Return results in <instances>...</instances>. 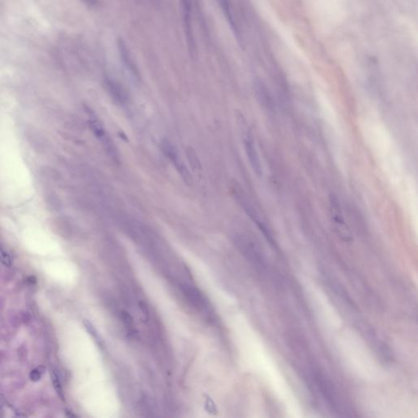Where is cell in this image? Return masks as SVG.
I'll use <instances>...</instances> for the list:
<instances>
[{
	"label": "cell",
	"instance_id": "7a4b0ae2",
	"mask_svg": "<svg viewBox=\"0 0 418 418\" xmlns=\"http://www.w3.org/2000/svg\"><path fill=\"white\" fill-rule=\"evenodd\" d=\"M235 243L240 252L251 262L261 267L266 265V258L263 252L261 247L255 244L254 241L245 236H238Z\"/></svg>",
	"mask_w": 418,
	"mask_h": 418
},
{
	"label": "cell",
	"instance_id": "8992f818",
	"mask_svg": "<svg viewBox=\"0 0 418 418\" xmlns=\"http://www.w3.org/2000/svg\"><path fill=\"white\" fill-rule=\"evenodd\" d=\"M181 12H182L183 26L185 38L187 41L188 48L190 55L194 57L196 54V45L193 34L191 23V2L190 0H181Z\"/></svg>",
	"mask_w": 418,
	"mask_h": 418
},
{
	"label": "cell",
	"instance_id": "9c48e42d",
	"mask_svg": "<svg viewBox=\"0 0 418 418\" xmlns=\"http://www.w3.org/2000/svg\"><path fill=\"white\" fill-rule=\"evenodd\" d=\"M117 44H118V48H119V54L121 57L122 61L125 65V67H127V69L129 70L133 76L139 79V78H140L139 70H138L137 65L133 62V57L131 56L130 52H129V48L127 47L126 43L122 38H119Z\"/></svg>",
	"mask_w": 418,
	"mask_h": 418
},
{
	"label": "cell",
	"instance_id": "3957f363",
	"mask_svg": "<svg viewBox=\"0 0 418 418\" xmlns=\"http://www.w3.org/2000/svg\"><path fill=\"white\" fill-rule=\"evenodd\" d=\"M237 198L238 201L241 205V207L246 211V213L249 216L250 218L252 219L253 222L257 225V227L261 231V233L263 234L267 241L273 247H276L277 244H276V240L274 238L273 234L271 232V229L269 228L267 224L261 218V216H259L257 210L250 204L249 201H247V199L244 195H238Z\"/></svg>",
	"mask_w": 418,
	"mask_h": 418
},
{
	"label": "cell",
	"instance_id": "2e32d148",
	"mask_svg": "<svg viewBox=\"0 0 418 418\" xmlns=\"http://www.w3.org/2000/svg\"><path fill=\"white\" fill-rule=\"evenodd\" d=\"M83 1L91 7H96L99 2V0H83Z\"/></svg>",
	"mask_w": 418,
	"mask_h": 418
},
{
	"label": "cell",
	"instance_id": "7c38bea8",
	"mask_svg": "<svg viewBox=\"0 0 418 418\" xmlns=\"http://www.w3.org/2000/svg\"><path fill=\"white\" fill-rule=\"evenodd\" d=\"M219 4L221 6V8L223 11L224 14L226 16V19L228 21L229 24L231 26V28L233 30L234 34L238 38H240V35H239V31H238L237 26L235 24V20H234L233 14L231 11V2L230 0H218Z\"/></svg>",
	"mask_w": 418,
	"mask_h": 418
},
{
	"label": "cell",
	"instance_id": "ba28073f",
	"mask_svg": "<svg viewBox=\"0 0 418 418\" xmlns=\"http://www.w3.org/2000/svg\"><path fill=\"white\" fill-rule=\"evenodd\" d=\"M316 382L318 384V388L321 390V393L323 394L324 399L329 404V406L332 407V409L334 410H338V399L334 394L332 384H331L328 380H326L325 378H323L321 375L316 376Z\"/></svg>",
	"mask_w": 418,
	"mask_h": 418
},
{
	"label": "cell",
	"instance_id": "52a82bcc",
	"mask_svg": "<svg viewBox=\"0 0 418 418\" xmlns=\"http://www.w3.org/2000/svg\"><path fill=\"white\" fill-rule=\"evenodd\" d=\"M244 144L245 152L252 170L258 177H261L263 174V169H262V165L260 160L259 155L255 145L254 138L250 131H247L244 133Z\"/></svg>",
	"mask_w": 418,
	"mask_h": 418
},
{
	"label": "cell",
	"instance_id": "30bf717a",
	"mask_svg": "<svg viewBox=\"0 0 418 418\" xmlns=\"http://www.w3.org/2000/svg\"><path fill=\"white\" fill-rule=\"evenodd\" d=\"M105 87L109 95L116 103L119 104H125L128 101V95L126 91L122 87L120 83L111 78L105 79Z\"/></svg>",
	"mask_w": 418,
	"mask_h": 418
},
{
	"label": "cell",
	"instance_id": "9a60e30c",
	"mask_svg": "<svg viewBox=\"0 0 418 418\" xmlns=\"http://www.w3.org/2000/svg\"><path fill=\"white\" fill-rule=\"evenodd\" d=\"M31 378L33 381H37L40 378V373H38V369H35V370L31 372Z\"/></svg>",
	"mask_w": 418,
	"mask_h": 418
},
{
	"label": "cell",
	"instance_id": "277c9868",
	"mask_svg": "<svg viewBox=\"0 0 418 418\" xmlns=\"http://www.w3.org/2000/svg\"><path fill=\"white\" fill-rule=\"evenodd\" d=\"M87 113H88V124L90 126L91 130L93 131V134L101 141H103V145H104V149L106 150L107 153H109V155L114 157L115 159L117 157L116 149L112 142V140H110V138H109V136L107 135L103 123L101 122L100 119H98V117L94 114V112L92 111L91 109H87Z\"/></svg>",
	"mask_w": 418,
	"mask_h": 418
},
{
	"label": "cell",
	"instance_id": "8fae6325",
	"mask_svg": "<svg viewBox=\"0 0 418 418\" xmlns=\"http://www.w3.org/2000/svg\"><path fill=\"white\" fill-rule=\"evenodd\" d=\"M255 90L257 93V99L261 105L269 111H272L275 104L272 96L267 87L261 81L257 80L255 83Z\"/></svg>",
	"mask_w": 418,
	"mask_h": 418
},
{
	"label": "cell",
	"instance_id": "4fadbf2b",
	"mask_svg": "<svg viewBox=\"0 0 418 418\" xmlns=\"http://www.w3.org/2000/svg\"><path fill=\"white\" fill-rule=\"evenodd\" d=\"M51 378H52V383L54 385L55 390H57V393L59 394L62 399H63V392H62V383L60 381L59 376L57 374V372L54 370L51 371Z\"/></svg>",
	"mask_w": 418,
	"mask_h": 418
},
{
	"label": "cell",
	"instance_id": "5bb4252c",
	"mask_svg": "<svg viewBox=\"0 0 418 418\" xmlns=\"http://www.w3.org/2000/svg\"><path fill=\"white\" fill-rule=\"evenodd\" d=\"M0 262L5 266H10L12 265V260L9 255L5 252L3 248L0 246Z\"/></svg>",
	"mask_w": 418,
	"mask_h": 418
},
{
	"label": "cell",
	"instance_id": "6da1fadb",
	"mask_svg": "<svg viewBox=\"0 0 418 418\" xmlns=\"http://www.w3.org/2000/svg\"><path fill=\"white\" fill-rule=\"evenodd\" d=\"M329 205H330L329 207H330L331 219H332L334 231L342 240H344L345 242H351L353 240V236L349 231V227L347 226L345 221L342 207H341L338 196L334 194H331L329 196Z\"/></svg>",
	"mask_w": 418,
	"mask_h": 418
},
{
	"label": "cell",
	"instance_id": "5b68a950",
	"mask_svg": "<svg viewBox=\"0 0 418 418\" xmlns=\"http://www.w3.org/2000/svg\"><path fill=\"white\" fill-rule=\"evenodd\" d=\"M161 148L164 155L175 165V168L178 172L179 174L181 175V178L188 185H191V183H192L191 175H190V172L185 167V164L183 163L181 158L179 157L178 152H177L176 147L169 140H164L162 141Z\"/></svg>",
	"mask_w": 418,
	"mask_h": 418
}]
</instances>
